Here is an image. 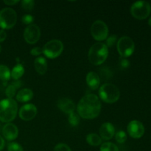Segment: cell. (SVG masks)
<instances>
[{
	"instance_id": "cell-1",
	"label": "cell",
	"mask_w": 151,
	"mask_h": 151,
	"mask_svg": "<svg viewBox=\"0 0 151 151\" xmlns=\"http://www.w3.org/2000/svg\"><path fill=\"white\" fill-rule=\"evenodd\" d=\"M101 111V103L97 95L88 94L81 98L77 106L78 115L83 119H91L99 116Z\"/></svg>"
},
{
	"instance_id": "cell-2",
	"label": "cell",
	"mask_w": 151,
	"mask_h": 151,
	"mask_svg": "<svg viewBox=\"0 0 151 151\" xmlns=\"http://www.w3.org/2000/svg\"><path fill=\"white\" fill-rule=\"evenodd\" d=\"M18 105L13 99H4L0 101V121L9 123L16 118Z\"/></svg>"
},
{
	"instance_id": "cell-3",
	"label": "cell",
	"mask_w": 151,
	"mask_h": 151,
	"mask_svg": "<svg viewBox=\"0 0 151 151\" xmlns=\"http://www.w3.org/2000/svg\"><path fill=\"white\" fill-rule=\"evenodd\" d=\"M109 55V48L103 43L93 44L88 51V60L91 64L99 66L103 64Z\"/></svg>"
},
{
	"instance_id": "cell-4",
	"label": "cell",
	"mask_w": 151,
	"mask_h": 151,
	"mask_svg": "<svg viewBox=\"0 0 151 151\" xmlns=\"http://www.w3.org/2000/svg\"><path fill=\"white\" fill-rule=\"evenodd\" d=\"M99 96L105 103H114L119 99L120 92L116 86L106 83L100 86L99 89Z\"/></svg>"
},
{
	"instance_id": "cell-5",
	"label": "cell",
	"mask_w": 151,
	"mask_h": 151,
	"mask_svg": "<svg viewBox=\"0 0 151 151\" xmlns=\"http://www.w3.org/2000/svg\"><path fill=\"white\" fill-rule=\"evenodd\" d=\"M17 22V14L13 9L6 7L0 10V27L8 29L13 27Z\"/></svg>"
},
{
	"instance_id": "cell-6",
	"label": "cell",
	"mask_w": 151,
	"mask_h": 151,
	"mask_svg": "<svg viewBox=\"0 0 151 151\" xmlns=\"http://www.w3.org/2000/svg\"><path fill=\"white\" fill-rule=\"evenodd\" d=\"M151 12V6L147 1H138L132 4L131 13L135 19L142 20L149 16Z\"/></svg>"
},
{
	"instance_id": "cell-7",
	"label": "cell",
	"mask_w": 151,
	"mask_h": 151,
	"mask_svg": "<svg viewBox=\"0 0 151 151\" xmlns=\"http://www.w3.org/2000/svg\"><path fill=\"white\" fill-rule=\"evenodd\" d=\"M118 52L122 58L130 57L134 53L135 50V44L131 38L128 36H122L118 40L117 44Z\"/></svg>"
},
{
	"instance_id": "cell-8",
	"label": "cell",
	"mask_w": 151,
	"mask_h": 151,
	"mask_svg": "<svg viewBox=\"0 0 151 151\" xmlns=\"http://www.w3.org/2000/svg\"><path fill=\"white\" fill-rule=\"evenodd\" d=\"M63 50V44L60 40L53 39L48 41L43 47V53L49 58L58 57Z\"/></svg>"
},
{
	"instance_id": "cell-9",
	"label": "cell",
	"mask_w": 151,
	"mask_h": 151,
	"mask_svg": "<svg viewBox=\"0 0 151 151\" xmlns=\"http://www.w3.org/2000/svg\"><path fill=\"white\" fill-rule=\"evenodd\" d=\"M91 33L93 38L97 41H104L109 35V27L104 22L97 20L91 25Z\"/></svg>"
},
{
	"instance_id": "cell-10",
	"label": "cell",
	"mask_w": 151,
	"mask_h": 151,
	"mask_svg": "<svg viewBox=\"0 0 151 151\" xmlns=\"http://www.w3.org/2000/svg\"><path fill=\"white\" fill-rule=\"evenodd\" d=\"M41 37V29L36 24L28 25L24 32V38L29 44H34L38 41Z\"/></svg>"
},
{
	"instance_id": "cell-11",
	"label": "cell",
	"mask_w": 151,
	"mask_h": 151,
	"mask_svg": "<svg viewBox=\"0 0 151 151\" xmlns=\"http://www.w3.org/2000/svg\"><path fill=\"white\" fill-rule=\"evenodd\" d=\"M127 130L128 134L134 139L141 138L145 134L144 125L138 120H133L130 122L127 127Z\"/></svg>"
},
{
	"instance_id": "cell-12",
	"label": "cell",
	"mask_w": 151,
	"mask_h": 151,
	"mask_svg": "<svg viewBox=\"0 0 151 151\" xmlns=\"http://www.w3.org/2000/svg\"><path fill=\"white\" fill-rule=\"evenodd\" d=\"M37 108L35 105L31 104H26L22 106L20 109L19 112V117L24 121H29L32 120V119L35 117L37 114Z\"/></svg>"
},
{
	"instance_id": "cell-13",
	"label": "cell",
	"mask_w": 151,
	"mask_h": 151,
	"mask_svg": "<svg viewBox=\"0 0 151 151\" xmlns=\"http://www.w3.org/2000/svg\"><path fill=\"white\" fill-rule=\"evenodd\" d=\"M2 134L4 138L8 141H13L18 137L19 130L16 125L13 123L5 124L2 128Z\"/></svg>"
},
{
	"instance_id": "cell-14",
	"label": "cell",
	"mask_w": 151,
	"mask_h": 151,
	"mask_svg": "<svg viewBox=\"0 0 151 151\" xmlns=\"http://www.w3.org/2000/svg\"><path fill=\"white\" fill-rule=\"evenodd\" d=\"M115 135L114 126L111 122H105L100 128V137L102 139L108 141Z\"/></svg>"
},
{
	"instance_id": "cell-15",
	"label": "cell",
	"mask_w": 151,
	"mask_h": 151,
	"mask_svg": "<svg viewBox=\"0 0 151 151\" xmlns=\"http://www.w3.org/2000/svg\"><path fill=\"white\" fill-rule=\"evenodd\" d=\"M58 107L64 113L70 114L75 112V105L74 102L70 99L67 98V97H62V98L59 99L58 101Z\"/></svg>"
},
{
	"instance_id": "cell-16",
	"label": "cell",
	"mask_w": 151,
	"mask_h": 151,
	"mask_svg": "<svg viewBox=\"0 0 151 151\" xmlns=\"http://www.w3.org/2000/svg\"><path fill=\"white\" fill-rule=\"evenodd\" d=\"M87 85L90 88L93 90H96L99 88L100 84V76L94 72H90L87 74L86 78Z\"/></svg>"
},
{
	"instance_id": "cell-17",
	"label": "cell",
	"mask_w": 151,
	"mask_h": 151,
	"mask_svg": "<svg viewBox=\"0 0 151 151\" xmlns=\"http://www.w3.org/2000/svg\"><path fill=\"white\" fill-rule=\"evenodd\" d=\"M33 91L29 88H23L16 94V100L21 103H27L33 97Z\"/></svg>"
},
{
	"instance_id": "cell-18",
	"label": "cell",
	"mask_w": 151,
	"mask_h": 151,
	"mask_svg": "<svg viewBox=\"0 0 151 151\" xmlns=\"http://www.w3.org/2000/svg\"><path fill=\"white\" fill-rule=\"evenodd\" d=\"M34 67L39 75H44L47 70V61L44 57H38L34 61Z\"/></svg>"
},
{
	"instance_id": "cell-19",
	"label": "cell",
	"mask_w": 151,
	"mask_h": 151,
	"mask_svg": "<svg viewBox=\"0 0 151 151\" xmlns=\"http://www.w3.org/2000/svg\"><path fill=\"white\" fill-rule=\"evenodd\" d=\"M24 73V66L20 63H18L13 68L11 72H10V75L15 81H18L23 76Z\"/></svg>"
},
{
	"instance_id": "cell-20",
	"label": "cell",
	"mask_w": 151,
	"mask_h": 151,
	"mask_svg": "<svg viewBox=\"0 0 151 151\" xmlns=\"http://www.w3.org/2000/svg\"><path fill=\"white\" fill-rule=\"evenodd\" d=\"M86 142L90 145L97 147L102 144V139L97 134H89L86 137Z\"/></svg>"
},
{
	"instance_id": "cell-21",
	"label": "cell",
	"mask_w": 151,
	"mask_h": 151,
	"mask_svg": "<svg viewBox=\"0 0 151 151\" xmlns=\"http://www.w3.org/2000/svg\"><path fill=\"white\" fill-rule=\"evenodd\" d=\"M10 71L9 68L5 65H0V80L2 81H7L10 80Z\"/></svg>"
},
{
	"instance_id": "cell-22",
	"label": "cell",
	"mask_w": 151,
	"mask_h": 151,
	"mask_svg": "<svg viewBox=\"0 0 151 151\" xmlns=\"http://www.w3.org/2000/svg\"><path fill=\"white\" fill-rule=\"evenodd\" d=\"M68 121L72 126H78L80 123V121H81V116L78 115V113L73 112V113L69 114Z\"/></svg>"
},
{
	"instance_id": "cell-23",
	"label": "cell",
	"mask_w": 151,
	"mask_h": 151,
	"mask_svg": "<svg viewBox=\"0 0 151 151\" xmlns=\"http://www.w3.org/2000/svg\"><path fill=\"white\" fill-rule=\"evenodd\" d=\"M100 151H119L117 146L112 142H105L100 147Z\"/></svg>"
},
{
	"instance_id": "cell-24",
	"label": "cell",
	"mask_w": 151,
	"mask_h": 151,
	"mask_svg": "<svg viewBox=\"0 0 151 151\" xmlns=\"http://www.w3.org/2000/svg\"><path fill=\"white\" fill-rule=\"evenodd\" d=\"M21 6H22V8H23L26 11H30L34 8L35 1L32 0H23L21 1Z\"/></svg>"
},
{
	"instance_id": "cell-25",
	"label": "cell",
	"mask_w": 151,
	"mask_h": 151,
	"mask_svg": "<svg viewBox=\"0 0 151 151\" xmlns=\"http://www.w3.org/2000/svg\"><path fill=\"white\" fill-rule=\"evenodd\" d=\"M16 89H17V88H16L13 84L9 85L5 90V94L7 97V98L13 99V97H14V96L16 95Z\"/></svg>"
},
{
	"instance_id": "cell-26",
	"label": "cell",
	"mask_w": 151,
	"mask_h": 151,
	"mask_svg": "<svg viewBox=\"0 0 151 151\" xmlns=\"http://www.w3.org/2000/svg\"><path fill=\"white\" fill-rule=\"evenodd\" d=\"M115 139L119 143H124L127 140V134L123 131H119L115 134Z\"/></svg>"
},
{
	"instance_id": "cell-27",
	"label": "cell",
	"mask_w": 151,
	"mask_h": 151,
	"mask_svg": "<svg viewBox=\"0 0 151 151\" xmlns=\"http://www.w3.org/2000/svg\"><path fill=\"white\" fill-rule=\"evenodd\" d=\"M117 41V36L116 35H111V36H109V38H106V43L105 44L106 45V47L109 48V47H112L114 46V44H116Z\"/></svg>"
},
{
	"instance_id": "cell-28",
	"label": "cell",
	"mask_w": 151,
	"mask_h": 151,
	"mask_svg": "<svg viewBox=\"0 0 151 151\" xmlns=\"http://www.w3.org/2000/svg\"><path fill=\"white\" fill-rule=\"evenodd\" d=\"M8 151H24L22 146L16 142H10L7 146Z\"/></svg>"
},
{
	"instance_id": "cell-29",
	"label": "cell",
	"mask_w": 151,
	"mask_h": 151,
	"mask_svg": "<svg viewBox=\"0 0 151 151\" xmlns=\"http://www.w3.org/2000/svg\"><path fill=\"white\" fill-rule=\"evenodd\" d=\"M33 21H34L33 16H31V15H29V14L24 15L22 18V22H23L24 24L30 25L33 22Z\"/></svg>"
},
{
	"instance_id": "cell-30",
	"label": "cell",
	"mask_w": 151,
	"mask_h": 151,
	"mask_svg": "<svg viewBox=\"0 0 151 151\" xmlns=\"http://www.w3.org/2000/svg\"><path fill=\"white\" fill-rule=\"evenodd\" d=\"M54 151H72V150L67 145L60 143L55 147Z\"/></svg>"
},
{
	"instance_id": "cell-31",
	"label": "cell",
	"mask_w": 151,
	"mask_h": 151,
	"mask_svg": "<svg viewBox=\"0 0 151 151\" xmlns=\"http://www.w3.org/2000/svg\"><path fill=\"white\" fill-rule=\"evenodd\" d=\"M119 65L121 66V67L124 68V69H126V68H128L130 66V62L125 58L121 57L120 60H119Z\"/></svg>"
},
{
	"instance_id": "cell-32",
	"label": "cell",
	"mask_w": 151,
	"mask_h": 151,
	"mask_svg": "<svg viewBox=\"0 0 151 151\" xmlns=\"http://www.w3.org/2000/svg\"><path fill=\"white\" fill-rule=\"evenodd\" d=\"M41 53H43V49L40 48V47H34V48H32L30 51V54L34 56L40 55Z\"/></svg>"
},
{
	"instance_id": "cell-33",
	"label": "cell",
	"mask_w": 151,
	"mask_h": 151,
	"mask_svg": "<svg viewBox=\"0 0 151 151\" xmlns=\"http://www.w3.org/2000/svg\"><path fill=\"white\" fill-rule=\"evenodd\" d=\"M7 38V33L4 29H0V42H3Z\"/></svg>"
},
{
	"instance_id": "cell-34",
	"label": "cell",
	"mask_w": 151,
	"mask_h": 151,
	"mask_svg": "<svg viewBox=\"0 0 151 151\" xmlns=\"http://www.w3.org/2000/svg\"><path fill=\"white\" fill-rule=\"evenodd\" d=\"M19 2V0H4V3L7 5H14Z\"/></svg>"
},
{
	"instance_id": "cell-35",
	"label": "cell",
	"mask_w": 151,
	"mask_h": 151,
	"mask_svg": "<svg viewBox=\"0 0 151 151\" xmlns=\"http://www.w3.org/2000/svg\"><path fill=\"white\" fill-rule=\"evenodd\" d=\"M12 84H13V85L16 88H19V87L22 86V81H20L19 80H18V81H14V82H13V83Z\"/></svg>"
},
{
	"instance_id": "cell-36",
	"label": "cell",
	"mask_w": 151,
	"mask_h": 151,
	"mask_svg": "<svg viewBox=\"0 0 151 151\" xmlns=\"http://www.w3.org/2000/svg\"><path fill=\"white\" fill-rule=\"evenodd\" d=\"M4 145H5V143H4V139L0 136V151L3 150V148L4 147Z\"/></svg>"
},
{
	"instance_id": "cell-37",
	"label": "cell",
	"mask_w": 151,
	"mask_h": 151,
	"mask_svg": "<svg viewBox=\"0 0 151 151\" xmlns=\"http://www.w3.org/2000/svg\"><path fill=\"white\" fill-rule=\"evenodd\" d=\"M148 24L151 27V18L150 19H149V21H148Z\"/></svg>"
},
{
	"instance_id": "cell-38",
	"label": "cell",
	"mask_w": 151,
	"mask_h": 151,
	"mask_svg": "<svg viewBox=\"0 0 151 151\" xmlns=\"http://www.w3.org/2000/svg\"><path fill=\"white\" fill-rule=\"evenodd\" d=\"M1 45H0V53H1Z\"/></svg>"
}]
</instances>
